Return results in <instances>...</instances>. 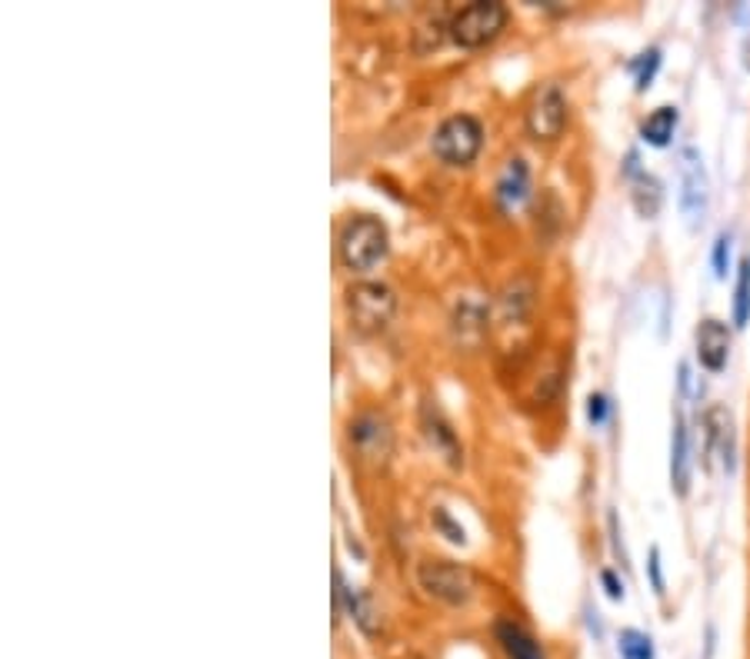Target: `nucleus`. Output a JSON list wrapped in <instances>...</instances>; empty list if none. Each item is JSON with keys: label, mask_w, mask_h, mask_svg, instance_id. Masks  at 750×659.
I'll list each match as a JSON object with an SVG mask.
<instances>
[{"label": "nucleus", "mask_w": 750, "mask_h": 659, "mask_svg": "<svg viewBox=\"0 0 750 659\" xmlns=\"http://www.w3.org/2000/svg\"><path fill=\"white\" fill-rule=\"evenodd\" d=\"M434 523L447 533V539H453V544H464V529L453 526V523H450V516H447L444 510H434Z\"/></svg>", "instance_id": "a211bd4d"}, {"label": "nucleus", "mask_w": 750, "mask_h": 659, "mask_svg": "<svg viewBox=\"0 0 750 659\" xmlns=\"http://www.w3.org/2000/svg\"><path fill=\"white\" fill-rule=\"evenodd\" d=\"M601 579H604V586H607V596H610V599H620V596H624V583H620L610 570H604V573H601Z\"/></svg>", "instance_id": "aec40b11"}, {"label": "nucleus", "mask_w": 750, "mask_h": 659, "mask_svg": "<svg viewBox=\"0 0 750 659\" xmlns=\"http://www.w3.org/2000/svg\"><path fill=\"white\" fill-rule=\"evenodd\" d=\"M564 124H567V97L557 84H544L528 107V131L537 141H554L560 137Z\"/></svg>", "instance_id": "423d86ee"}, {"label": "nucleus", "mask_w": 750, "mask_h": 659, "mask_svg": "<svg viewBox=\"0 0 750 659\" xmlns=\"http://www.w3.org/2000/svg\"><path fill=\"white\" fill-rule=\"evenodd\" d=\"M727 353H730V330L714 317L704 320L698 327V359L711 374H721L727 364Z\"/></svg>", "instance_id": "0eeeda50"}, {"label": "nucleus", "mask_w": 750, "mask_h": 659, "mask_svg": "<svg viewBox=\"0 0 750 659\" xmlns=\"http://www.w3.org/2000/svg\"><path fill=\"white\" fill-rule=\"evenodd\" d=\"M680 207L690 220H698L707 207V176L698 160V150H684V194Z\"/></svg>", "instance_id": "6e6552de"}, {"label": "nucleus", "mask_w": 750, "mask_h": 659, "mask_svg": "<svg viewBox=\"0 0 750 659\" xmlns=\"http://www.w3.org/2000/svg\"><path fill=\"white\" fill-rule=\"evenodd\" d=\"M661 68V50H648V53H641V60H638V87L644 90V87H651V81H654V71Z\"/></svg>", "instance_id": "dca6fc26"}, {"label": "nucleus", "mask_w": 750, "mask_h": 659, "mask_svg": "<svg viewBox=\"0 0 750 659\" xmlns=\"http://www.w3.org/2000/svg\"><path fill=\"white\" fill-rule=\"evenodd\" d=\"M528 187H531V170L521 157L507 160L500 180H497V197L504 207H517L524 197H528Z\"/></svg>", "instance_id": "9b49d317"}, {"label": "nucleus", "mask_w": 750, "mask_h": 659, "mask_svg": "<svg viewBox=\"0 0 750 659\" xmlns=\"http://www.w3.org/2000/svg\"><path fill=\"white\" fill-rule=\"evenodd\" d=\"M674 131H677V107H657V110L644 120V127H641L644 141L654 144V147H664V144L674 137Z\"/></svg>", "instance_id": "ddd939ff"}, {"label": "nucleus", "mask_w": 750, "mask_h": 659, "mask_svg": "<svg viewBox=\"0 0 750 659\" xmlns=\"http://www.w3.org/2000/svg\"><path fill=\"white\" fill-rule=\"evenodd\" d=\"M620 656L624 659H654L651 636H644L638 630H624L620 633Z\"/></svg>", "instance_id": "2eb2a0df"}, {"label": "nucleus", "mask_w": 750, "mask_h": 659, "mask_svg": "<svg viewBox=\"0 0 750 659\" xmlns=\"http://www.w3.org/2000/svg\"><path fill=\"white\" fill-rule=\"evenodd\" d=\"M418 583L434 599H444V603H450V607L471 603V596L477 593L474 570L464 563H453V560H424L418 566Z\"/></svg>", "instance_id": "7ed1b4c3"}, {"label": "nucleus", "mask_w": 750, "mask_h": 659, "mask_svg": "<svg viewBox=\"0 0 750 659\" xmlns=\"http://www.w3.org/2000/svg\"><path fill=\"white\" fill-rule=\"evenodd\" d=\"M727 247H730V236H727V233H721V236H717V247H714V267H717V277H724V273H727Z\"/></svg>", "instance_id": "6ab92c4d"}, {"label": "nucleus", "mask_w": 750, "mask_h": 659, "mask_svg": "<svg viewBox=\"0 0 750 659\" xmlns=\"http://www.w3.org/2000/svg\"><path fill=\"white\" fill-rule=\"evenodd\" d=\"M507 24V8L497 0H474L464 11H457L450 21V37L460 47H484L494 40Z\"/></svg>", "instance_id": "39448f33"}, {"label": "nucleus", "mask_w": 750, "mask_h": 659, "mask_svg": "<svg viewBox=\"0 0 750 659\" xmlns=\"http://www.w3.org/2000/svg\"><path fill=\"white\" fill-rule=\"evenodd\" d=\"M670 479H674V490L687 493L690 487V456H687V430L677 419L674 424V443H670Z\"/></svg>", "instance_id": "f8f14e48"}, {"label": "nucleus", "mask_w": 750, "mask_h": 659, "mask_svg": "<svg viewBox=\"0 0 750 659\" xmlns=\"http://www.w3.org/2000/svg\"><path fill=\"white\" fill-rule=\"evenodd\" d=\"M494 633H497V643H500V649H504L507 659H547L544 649H541V643L521 623L497 620Z\"/></svg>", "instance_id": "1a4fd4ad"}, {"label": "nucleus", "mask_w": 750, "mask_h": 659, "mask_svg": "<svg viewBox=\"0 0 750 659\" xmlns=\"http://www.w3.org/2000/svg\"><path fill=\"white\" fill-rule=\"evenodd\" d=\"M747 320H750V257L740 260L737 290H734V324L743 327Z\"/></svg>", "instance_id": "4468645a"}, {"label": "nucleus", "mask_w": 750, "mask_h": 659, "mask_svg": "<svg viewBox=\"0 0 750 659\" xmlns=\"http://www.w3.org/2000/svg\"><path fill=\"white\" fill-rule=\"evenodd\" d=\"M607 413H610L607 396H604V393H591V396H588V419H591V424H594V427L607 424Z\"/></svg>", "instance_id": "f3484780"}, {"label": "nucleus", "mask_w": 750, "mask_h": 659, "mask_svg": "<svg viewBox=\"0 0 750 659\" xmlns=\"http://www.w3.org/2000/svg\"><path fill=\"white\" fill-rule=\"evenodd\" d=\"M343 307H348V317L358 330L377 333L390 324L397 310V296L387 283L361 280V283H351L348 293H343Z\"/></svg>", "instance_id": "f03ea898"}, {"label": "nucleus", "mask_w": 750, "mask_h": 659, "mask_svg": "<svg viewBox=\"0 0 750 659\" xmlns=\"http://www.w3.org/2000/svg\"><path fill=\"white\" fill-rule=\"evenodd\" d=\"M337 254L351 270L377 267L387 257V227L377 217H351L337 236Z\"/></svg>", "instance_id": "f257e3e1"}, {"label": "nucleus", "mask_w": 750, "mask_h": 659, "mask_svg": "<svg viewBox=\"0 0 750 659\" xmlns=\"http://www.w3.org/2000/svg\"><path fill=\"white\" fill-rule=\"evenodd\" d=\"M651 576H654V589L664 593V579H661V566H657V550L651 553Z\"/></svg>", "instance_id": "412c9836"}, {"label": "nucleus", "mask_w": 750, "mask_h": 659, "mask_svg": "<svg viewBox=\"0 0 750 659\" xmlns=\"http://www.w3.org/2000/svg\"><path fill=\"white\" fill-rule=\"evenodd\" d=\"M481 144H484V127H481V120L471 117V113L447 117L444 124L434 131V137H431V150L444 163H453V167L471 163L481 154Z\"/></svg>", "instance_id": "20e7f679"}, {"label": "nucleus", "mask_w": 750, "mask_h": 659, "mask_svg": "<svg viewBox=\"0 0 750 659\" xmlns=\"http://www.w3.org/2000/svg\"><path fill=\"white\" fill-rule=\"evenodd\" d=\"M351 440L367 456H384L390 450V430H387L384 419H377V416H358L351 424Z\"/></svg>", "instance_id": "9d476101"}]
</instances>
